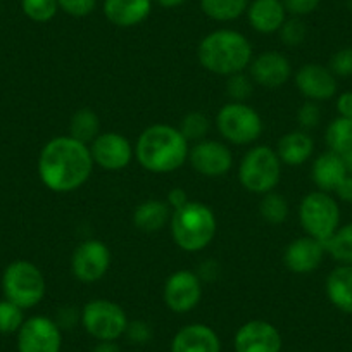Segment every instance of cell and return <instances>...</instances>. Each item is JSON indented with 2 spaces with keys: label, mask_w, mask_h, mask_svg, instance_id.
Returning a JSON list of instances; mask_svg holds the SVG:
<instances>
[{
  "label": "cell",
  "mask_w": 352,
  "mask_h": 352,
  "mask_svg": "<svg viewBox=\"0 0 352 352\" xmlns=\"http://www.w3.org/2000/svg\"><path fill=\"white\" fill-rule=\"evenodd\" d=\"M60 327L47 316L25 320L18 331V352H60Z\"/></svg>",
  "instance_id": "8fae6325"
},
{
  "label": "cell",
  "mask_w": 352,
  "mask_h": 352,
  "mask_svg": "<svg viewBox=\"0 0 352 352\" xmlns=\"http://www.w3.org/2000/svg\"><path fill=\"white\" fill-rule=\"evenodd\" d=\"M252 78L247 76L245 73L232 74L226 80V94H228L233 102H243L245 99H249L252 96Z\"/></svg>",
  "instance_id": "836d02e7"
},
{
  "label": "cell",
  "mask_w": 352,
  "mask_h": 352,
  "mask_svg": "<svg viewBox=\"0 0 352 352\" xmlns=\"http://www.w3.org/2000/svg\"><path fill=\"white\" fill-rule=\"evenodd\" d=\"M233 347L235 352H282V335L270 321H247L236 330Z\"/></svg>",
  "instance_id": "9a60e30c"
},
{
  "label": "cell",
  "mask_w": 352,
  "mask_h": 352,
  "mask_svg": "<svg viewBox=\"0 0 352 352\" xmlns=\"http://www.w3.org/2000/svg\"><path fill=\"white\" fill-rule=\"evenodd\" d=\"M259 212L264 221L270 225H282L289 216V202L285 201L283 195L276 194V192H268L263 195Z\"/></svg>",
  "instance_id": "f546056e"
},
{
  "label": "cell",
  "mask_w": 352,
  "mask_h": 352,
  "mask_svg": "<svg viewBox=\"0 0 352 352\" xmlns=\"http://www.w3.org/2000/svg\"><path fill=\"white\" fill-rule=\"evenodd\" d=\"M249 4V0H201V9L212 21L228 23L245 14Z\"/></svg>",
  "instance_id": "484cf974"
},
{
  "label": "cell",
  "mask_w": 352,
  "mask_h": 352,
  "mask_svg": "<svg viewBox=\"0 0 352 352\" xmlns=\"http://www.w3.org/2000/svg\"><path fill=\"white\" fill-rule=\"evenodd\" d=\"M173 209L168 202L159 201V199H147L140 202L133 211V223L140 232L144 233H157L159 230L169 225Z\"/></svg>",
  "instance_id": "cb8c5ba5"
},
{
  "label": "cell",
  "mask_w": 352,
  "mask_h": 352,
  "mask_svg": "<svg viewBox=\"0 0 352 352\" xmlns=\"http://www.w3.org/2000/svg\"><path fill=\"white\" fill-rule=\"evenodd\" d=\"M330 71L335 76H352V47L340 49L331 56Z\"/></svg>",
  "instance_id": "d590c367"
},
{
  "label": "cell",
  "mask_w": 352,
  "mask_h": 352,
  "mask_svg": "<svg viewBox=\"0 0 352 352\" xmlns=\"http://www.w3.org/2000/svg\"><path fill=\"white\" fill-rule=\"evenodd\" d=\"M328 300L342 313H352V266L340 264L327 278Z\"/></svg>",
  "instance_id": "d4e9b609"
},
{
  "label": "cell",
  "mask_w": 352,
  "mask_h": 352,
  "mask_svg": "<svg viewBox=\"0 0 352 352\" xmlns=\"http://www.w3.org/2000/svg\"><path fill=\"white\" fill-rule=\"evenodd\" d=\"M100 135V120L92 109L83 107L73 114L69 121V137L90 145Z\"/></svg>",
  "instance_id": "4316f807"
},
{
  "label": "cell",
  "mask_w": 352,
  "mask_h": 352,
  "mask_svg": "<svg viewBox=\"0 0 352 352\" xmlns=\"http://www.w3.org/2000/svg\"><path fill=\"white\" fill-rule=\"evenodd\" d=\"M57 4L66 14L73 16V18H85V16L92 14L97 0H57Z\"/></svg>",
  "instance_id": "8d00e7d4"
},
{
  "label": "cell",
  "mask_w": 352,
  "mask_h": 352,
  "mask_svg": "<svg viewBox=\"0 0 352 352\" xmlns=\"http://www.w3.org/2000/svg\"><path fill=\"white\" fill-rule=\"evenodd\" d=\"M289 352H296V351H289Z\"/></svg>",
  "instance_id": "7dc6e473"
},
{
  "label": "cell",
  "mask_w": 352,
  "mask_h": 352,
  "mask_svg": "<svg viewBox=\"0 0 352 352\" xmlns=\"http://www.w3.org/2000/svg\"><path fill=\"white\" fill-rule=\"evenodd\" d=\"M154 2L161 6V8L173 9V8H180V6H184L187 0H154Z\"/></svg>",
  "instance_id": "f6af8a7d"
},
{
  "label": "cell",
  "mask_w": 352,
  "mask_h": 352,
  "mask_svg": "<svg viewBox=\"0 0 352 352\" xmlns=\"http://www.w3.org/2000/svg\"><path fill=\"white\" fill-rule=\"evenodd\" d=\"M162 299L169 311L176 314L190 313L202 299V282L194 272H175L164 283Z\"/></svg>",
  "instance_id": "7c38bea8"
},
{
  "label": "cell",
  "mask_w": 352,
  "mask_h": 352,
  "mask_svg": "<svg viewBox=\"0 0 352 352\" xmlns=\"http://www.w3.org/2000/svg\"><path fill=\"white\" fill-rule=\"evenodd\" d=\"M247 19L257 33L280 32L287 21L285 6L282 0H252L247 8Z\"/></svg>",
  "instance_id": "ffe728a7"
},
{
  "label": "cell",
  "mask_w": 352,
  "mask_h": 352,
  "mask_svg": "<svg viewBox=\"0 0 352 352\" xmlns=\"http://www.w3.org/2000/svg\"><path fill=\"white\" fill-rule=\"evenodd\" d=\"M124 335H126V338L131 342V344H138V345L147 344V342H151L152 337H154L151 324L145 323V321L142 320L128 321V327H126V331H124Z\"/></svg>",
  "instance_id": "74e56055"
},
{
  "label": "cell",
  "mask_w": 352,
  "mask_h": 352,
  "mask_svg": "<svg viewBox=\"0 0 352 352\" xmlns=\"http://www.w3.org/2000/svg\"><path fill=\"white\" fill-rule=\"evenodd\" d=\"M94 164L107 171H120L130 166L133 159V147L124 135L116 131H106L100 133L96 140L90 144Z\"/></svg>",
  "instance_id": "4fadbf2b"
},
{
  "label": "cell",
  "mask_w": 352,
  "mask_h": 352,
  "mask_svg": "<svg viewBox=\"0 0 352 352\" xmlns=\"http://www.w3.org/2000/svg\"><path fill=\"white\" fill-rule=\"evenodd\" d=\"M197 57L204 69L228 78L250 66L252 45L240 32L216 30L201 40Z\"/></svg>",
  "instance_id": "3957f363"
},
{
  "label": "cell",
  "mask_w": 352,
  "mask_h": 352,
  "mask_svg": "<svg viewBox=\"0 0 352 352\" xmlns=\"http://www.w3.org/2000/svg\"><path fill=\"white\" fill-rule=\"evenodd\" d=\"M171 352H221V340L208 324L192 323L176 331Z\"/></svg>",
  "instance_id": "d6986e66"
},
{
  "label": "cell",
  "mask_w": 352,
  "mask_h": 352,
  "mask_svg": "<svg viewBox=\"0 0 352 352\" xmlns=\"http://www.w3.org/2000/svg\"><path fill=\"white\" fill-rule=\"evenodd\" d=\"M307 35V28L304 25V21L300 18H290L283 23V26L280 28V36H282V42L285 45L297 47L304 42Z\"/></svg>",
  "instance_id": "e575fe53"
},
{
  "label": "cell",
  "mask_w": 352,
  "mask_h": 352,
  "mask_svg": "<svg viewBox=\"0 0 352 352\" xmlns=\"http://www.w3.org/2000/svg\"><path fill=\"white\" fill-rule=\"evenodd\" d=\"M92 352H121V349L116 342H99Z\"/></svg>",
  "instance_id": "ee69618b"
},
{
  "label": "cell",
  "mask_w": 352,
  "mask_h": 352,
  "mask_svg": "<svg viewBox=\"0 0 352 352\" xmlns=\"http://www.w3.org/2000/svg\"><path fill=\"white\" fill-rule=\"evenodd\" d=\"M188 201H190V199H188L187 192H185L184 188H180V187L173 188V190L168 194V199H166V202H168L169 208H171L173 211H175V209L184 208V206L187 204Z\"/></svg>",
  "instance_id": "60d3db41"
},
{
  "label": "cell",
  "mask_w": 352,
  "mask_h": 352,
  "mask_svg": "<svg viewBox=\"0 0 352 352\" xmlns=\"http://www.w3.org/2000/svg\"><path fill=\"white\" fill-rule=\"evenodd\" d=\"M296 87L307 100L320 102L337 94V76L321 64H304L296 73Z\"/></svg>",
  "instance_id": "2e32d148"
},
{
  "label": "cell",
  "mask_w": 352,
  "mask_h": 352,
  "mask_svg": "<svg viewBox=\"0 0 352 352\" xmlns=\"http://www.w3.org/2000/svg\"><path fill=\"white\" fill-rule=\"evenodd\" d=\"M4 297L21 309H30L42 302L45 296V278L38 266L25 259L11 263L2 275Z\"/></svg>",
  "instance_id": "8992f818"
},
{
  "label": "cell",
  "mask_w": 352,
  "mask_h": 352,
  "mask_svg": "<svg viewBox=\"0 0 352 352\" xmlns=\"http://www.w3.org/2000/svg\"><path fill=\"white\" fill-rule=\"evenodd\" d=\"M314 142L311 135L304 130H294L290 133L283 135L276 145V154H278L282 164L287 166H300L313 155Z\"/></svg>",
  "instance_id": "603a6c76"
},
{
  "label": "cell",
  "mask_w": 352,
  "mask_h": 352,
  "mask_svg": "<svg viewBox=\"0 0 352 352\" xmlns=\"http://www.w3.org/2000/svg\"><path fill=\"white\" fill-rule=\"evenodd\" d=\"M216 126L221 137L233 145L254 144L263 133V120L245 102H228L216 114Z\"/></svg>",
  "instance_id": "9c48e42d"
},
{
  "label": "cell",
  "mask_w": 352,
  "mask_h": 352,
  "mask_svg": "<svg viewBox=\"0 0 352 352\" xmlns=\"http://www.w3.org/2000/svg\"><path fill=\"white\" fill-rule=\"evenodd\" d=\"M190 147L182 131L169 124L145 128L135 145L138 164L151 173H171L188 161Z\"/></svg>",
  "instance_id": "7a4b0ae2"
},
{
  "label": "cell",
  "mask_w": 352,
  "mask_h": 352,
  "mask_svg": "<svg viewBox=\"0 0 352 352\" xmlns=\"http://www.w3.org/2000/svg\"><path fill=\"white\" fill-rule=\"evenodd\" d=\"M282 176V161L268 145L249 148L239 166V182L247 192L264 195L275 190Z\"/></svg>",
  "instance_id": "5b68a950"
},
{
  "label": "cell",
  "mask_w": 352,
  "mask_h": 352,
  "mask_svg": "<svg viewBox=\"0 0 352 352\" xmlns=\"http://www.w3.org/2000/svg\"><path fill=\"white\" fill-rule=\"evenodd\" d=\"M94 169L90 145L64 135L43 145L38 155V176L42 184L56 194L78 190L87 184Z\"/></svg>",
  "instance_id": "6da1fadb"
},
{
  "label": "cell",
  "mask_w": 352,
  "mask_h": 352,
  "mask_svg": "<svg viewBox=\"0 0 352 352\" xmlns=\"http://www.w3.org/2000/svg\"><path fill=\"white\" fill-rule=\"evenodd\" d=\"M335 194L340 199L342 202H347V204H352V176L347 175L344 180L338 184V187L335 188Z\"/></svg>",
  "instance_id": "b9f144b4"
},
{
  "label": "cell",
  "mask_w": 352,
  "mask_h": 352,
  "mask_svg": "<svg viewBox=\"0 0 352 352\" xmlns=\"http://www.w3.org/2000/svg\"><path fill=\"white\" fill-rule=\"evenodd\" d=\"M297 121H299V124L304 130H311V128L318 126L321 121L320 106L316 102H313V100H307L297 111Z\"/></svg>",
  "instance_id": "f35d334b"
},
{
  "label": "cell",
  "mask_w": 352,
  "mask_h": 352,
  "mask_svg": "<svg viewBox=\"0 0 352 352\" xmlns=\"http://www.w3.org/2000/svg\"><path fill=\"white\" fill-rule=\"evenodd\" d=\"M154 0H104L107 21L120 28H131L148 18Z\"/></svg>",
  "instance_id": "44dd1931"
},
{
  "label": "cell",
  "mask_w": 352,
  "mask_h": 352,
  "mask_svg": "<svg viewBox=\"0 0 352 352\" xmlns=\"http://www.w3.org/2000/svg\"><path fill=\"white\" fill-rule=\"evenodd\" d=\"M324 249L337 263L352 266V223L338 226L337 232L324 242Z\"/></svg>",
  "instance_id": "f1b7e54d"
},
{
  "label": "cell",
  "mask_w": 352,
  "mask_h": 352,
  "mask_svg": "<svg viewBox=\"0 0 352 352\" xmlns=\"http://www.w3.org/2000/svg\"><path fill=\"white\" fill-rule=\"evenodd\" d=\"M81 324L96 340L116 342L126 331L128 316L120 304L107 299H94L83 306Z\"/></svg>",
  "instance_id": "ba28073f"
},
{
  "label": "cell",
  "mask_w": 352,
  "mask_h": 352,
  "mask_svg": "<svg viewBox=\"0 0 352 352\" xmlns=\"http://www.w3.org/2000/svg\"><path fill=\"white\" fill-rule=\"evenodd\" d=\"M178 130L182 131V135H184L188 142H195V144H197V142L204 140L206 135H208L209 120L206 114L194 111V113H188L187 116L182 120V124Z\"/></svg>",
  "instance_id": "d6a6232c"
},
{
  "label": "cell",
  "mask_w": 352,
  "mask_h": 352,
  "mask_svg": "<svg viewBox=\"0 0 352 352\" xmlns=\"http://www.w3.org/2000/svg\"><path fill=\"white\" fill-rule=\"evenodd\" d=\"M21 9L32 21L47 23L59 11L57 0H21Z\"/></svg>",
  "instance_id": "1f68e13d"
},
{
  "label": "cell",
  "mask_w": 352,
  "mask_h": 352,
  "mask_svg": "<svg viewBox=\"0 0 352 352\" xmlns=\"http://www.w3.org/2000/svg\"><path fill=\"white\" fill-rule=\"evenodd\" d=\"M192 168L202 176L218 178L225 176L233 166V154L223 142L218 140H201L190 147L188 154Z\"/></svg>",
  "instance_id": "5bb4252c"
},
{
  "label": "cell",
  "mask_w": 352,
  "mask_h": 352,
  "mask_svg": "<svg viewBox=\"0 0 352 352\" xmlns=\"http://www.w3.org/2000/svg\"><path fill=\"white\" fill-rule=\"evenodd\" d=\"M111 268V250L102 240L88 239L74 249L71 257V272L83 283L99 282Z\"/></svg>",
  "instance_id": "30bf717a"
},
{
  "label": "cell",
  "mask_w": 352,
  "mask_h": 352,
  "mask_svg": "<svg viewBox=\"0 0 352 352\" xmlns=\"http://www.w3.org/2000/svg\"><path fill=\"white\" fill-rule=\"evenodd\" d=\"M175 243L185 252H201L214 240L218 221L209 206L188 201L184 208L175 209L169 219Z\"/></svg>",
  "instance_id": "277c9868"
},
{
  "label": "cell",
  "mask_w": 352,
  "mask_h": 352,
  "mask_svg": "<svg viewBox=\"0 0 352 352\" xmlns=\"http://www.w3.org/2000/svg\"><path fill=\"white\" fill-rule=\"evenodd\" d=\"M299 221L307 235L324 243L340 226V208L328 192L314 190L300 202Z\"/></svg>",
  "instance_id": "52a82bcc"
},
{
  "label": "cell",
  "mask_w": 352,
  "mask_h": 352,
  "mask_svg": "<svg viewBox=\"0 0 352 352\" xmlns=\"http://www.w3.org/2000/svg\"><path fill=\"white\" fill-rule=\"evenodd\" d=\"M19 306L11 300H0V333L11 335L18 333L19 328L25 323V314Z\"/></svg>",
  "instance_id": "4dcf8cb0"
},
{
  "label": "cell",
  "mask_w": 352,
  "mask_h": 352,
  "mask_svg": "<svg viewBox=\"0 0 352 352\" xmlns=\"http://www.w3.org/2000/svg\"><path fill=\"white\" fill-rule=\"evenodd\" d=\"M282 2L285 6L287 14L300 18V16H307L316 11L321 0H282Z\"/></svg>",
  "instance_id": "ab89813d"
},
{
  "label": "cell",
  "mask_w": 352,
  "mask_h": 352,
  "mask_svg": "<svg viewBox=\"0 0 352 352\" xmlns=\"http://www.w3.org/2000/svg\"><path fill=\"white\" fill-rule=\"evenodd\" d=\"M311 176H313L314 185L320 190L330 194V192H335L338 184L347 176V169H345L340 154L328 151L324 154L318 155L316 161L313 162Z\"/></svg>",
  "instance_id": "7402d4cb"
},
{
  "label": "cell",
  "mask_w": 352,
  "mask_h": 352,
  "mask_svg": "<svg viewBox=\"0 0 352 352\" xmlns=\"http://www.w3.org/2000/svg\"><path fill=\"white\" fill-rule=\"evenodd\" d=\"M338 116L351 118L352 120V92H344L337 99Z\"/></svg>",
  "instance_id": "7bdbcfd3"
},
{
  "label": "cell",
  "mask_w": 352,
  "mask_h": 352,
  "mask_svg": "<svg viewBox=\"0 0 352 352\" xmlns=\"http://www.w3.org/2000/svg\"><path fill=\"white\" fill-rule=\"evenodd\" d=\"M327 254L324 243L313 236H299L287 245L283 254V263L296 275H307L320 268Z\"/></svg>",
  "instance_id": "e0dca14e"
},
{
  "label": "cell",
  "mask_w": 352,
  "mask_h": 352,
  "mask_svg": "<svg viewBox=\"0 0 352 352\" xmlns=\"http://www.w3.org/2000/svg\"><path fill=\"white\" fill-rule=\"evenodd\" d=\"M342 161H344V166L345 169H347V175L352 176V148L351 151L344 152V154H340Z\"/></svg>",
  "instance_id": "bcb514c9"
},
{
  "label": "cell",
  "mask_w": 352,
  "mask_h": 352,
  "mask_svg": "<svg viewBox=\"0 0 352 352\" xmlns=\"http://www.w3.org/2000/svg\"><path fill=\"white\" fill-rule=\"evenodd\" d=\"M324 142L335 154H344L352 148V120L351 118H335L327 128Z\"/></svg>",
  "instance_id": "83f0119b"
},
{
  "label": "cell",
  "mask_w": 352,
  "mask_h": 352,
  "mask_svg": "<svg viewBox=\"0 0 352 352\" xmlns=\"http://www.w3.org/2000/svg\"><path fill=\"white\" fill-rule=\"evenodd\" d=\"M250 78L264 88H278L290 80L292 66L283 54L263 52L250 60Z\"/></svg>",
  "instance_id": "ac0fdd59"
}]
</instances>
